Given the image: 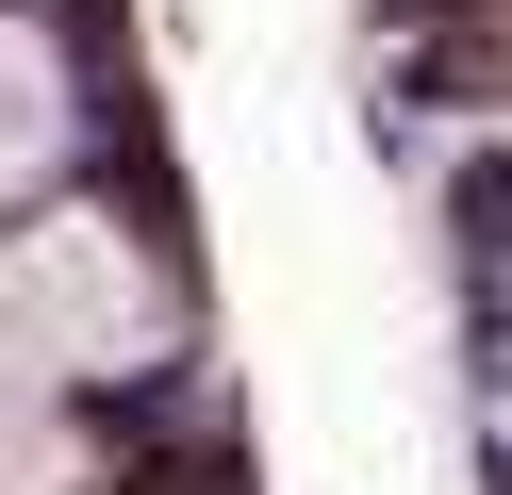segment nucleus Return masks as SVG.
<instances>
[{
  "mask_svg": "<svg viewBox=\"0 0 512 495\" xmlns=\"http://www.w3.org/2000/svg\"><path fill=\"white\" fill-rule=\"evenodd\" d=\"M149 330H166V297H149V264L116 231L67 215V231H17L0 248V380H100Z\"/></svg>",
  "mask_w": 512,
  "mask_h": 495,
  "instance_id": "obj_1",
  "label": "nucleus"
},
{
  "mask_svg": "<svg viewBox=\"0 0 512 495\" xmlns=\"http://www.w3.org/2000/svg\"><path fill=\"white\" fill-rule=\"evenodd\" d=\"M50 149H67V66H50L34 33H0V198L34 182Z\"/></svg>",
  "mask_w": 512,
  "mask_h": 495,
  "instance_id": "obj_2",
  "label": "nucleus"
},
{
  "mask_svg": "<svg viewBox=\"0 0 512 495\" xmlns=\"http://www.w3.org/2000/svg\"><path fill=\"white\" fill-rule=\"evenodd\" d=\"M0 495H50V446H34V429H0Z\"/></svg>",
  "mask_w": 512,
  "mask_h": 495,
  "instance_id": "obj_3",
  "label": "nucleus"
}]
</instances>
